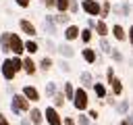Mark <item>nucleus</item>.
Returning a JSON list of instances; mask_svg holds the SVG:
<instances>
[{"instance_id":"obj_36","label":"nucleus","mask_w":133,"mask_h":125,"mask_svg":"<svg viewBox=\"0 0 133 125\" xmlns=\"http://www.w3.org/2000/svg\"><path fill=\"white\" fill-rule=\"evenodd\" d=\"M46 50H48V56L56 52V42H54L52 38H46Z\"/></svg>"},{"instance_id":"obj_19","label":"nucleus","mask_w":133,"mask_h":125,"mask_svg":"<svg viewBox=\"0 0 133 125\" xmlns=\"http://www.w3.org/2000/svg\"><path fill=\"white\" fill-rule=\"evenodd\" d=\"M94 81H96V77H94V73H91V71H81V73H79V83H81L79 88L89 90Z\"/></svg>"},{"instance_id":"obj_6","label":"nucleus","mask_w":133,"mask_h":125,"mask_svg":"<svg viewBox=\"0 0 133 125\" xmlns=\"http://www.w3.org/2000/svg\"><path fill=\"white\" fill-rule=\"evenodd\" d=\"M8 50L12 52V56H25V52H23V38H21L19 33H12V31H10Z\"/></svg>"},{"instance_id":"obj_32","label":"nucleus","mask_w":133,"mask_h":125,"mask_svg":"<svg viewBox=\"0 0 133 125\" xmlns=\"http://www.w3.org/2000/svg\"><path fill=\"white\" fill-rule=\"evenodd\" d=\"M108 56L112 58V63H123V60H125V54H123L121 50H116V48H112Z\"/></svg>"},{"instance_id":"obj_49","label":"nucleus","mask_w":133,"mask_h":125,"mask_svg":"<svg viewBox=\"0 0 133 125\" xmlns=\"http://www.w3.org/2000/svg\"><path fill=\"white\" fill-rule=\"evenodd\" d=\"M110 2H112V0H110ZM114 2H118V0H114Z\"/></svg>"},{"instance_id":"obj_8","label":"nucleus","mask_w":133,"mask_h":125,"mask_svg":"<svg viewBox=\"0 0 133 125\" xmlns=\"http://www.w3.org/2000/svg\"><path fill=\"white\" fill-rule=\"evenodd\" d=\"M19 29H21V33H25L29 40H33L35 35H37V27H35V23H31V19H19Z\"/></svg>"},{"instance_id":"obj_30","label":"nucleus","mask_w":133,"mask_h":125,"mask_svg":"<svg viewBox=\"0 0 133 125\" xmlns=\"http://www.w3.org/2000/svg\"><path fill=\"white\" fill-rule=\"evenodd\" d=\"M8 38H10V31H2L0 33V52H4V54L10 52L8 50Z\"/></svg>"},{"instance_id":"obj_41","label":"nucleus","mask_w":133,"mask_h":125,"mask_svg":"<svg viewBox=\"0 0 133 125\" xmlns=\"http://www.w3.org/2000/svg\"><path fill=\"white\" fill-rule=\"evenodd\" d=\"M62 125H75V119H73V117H66V115H64V117H62Z\"/></svg>"},{"instance_id":"obj_17","label":"nucleus","mask_w":133,"mask_h":125,"mask_svg":"<svg viewBox=\"0 0 133 125\" xmlns=\"http://www.w3.org/2000/svg\"><path fill=\"white\" fill-rule=\"evenodd\" d=\"M110 35L116 40V42H127V29L121 25V23H114L110 27Z\"/></svg>"},{"instance_id":"obj_9","label":"nucleus","mask_w":133,"mask_h":125,"mask_svg":"<svg viewBox=\"0 0 133 125\" xmlns=\"http://www.w3.org/2000/svg\"><path fill=\"white\" fill-rule=\"evenodd\" d=\"M0 77H2V79H6V81H12V79L17 77L15 67H12V63H10V56H8V58H4V60L0 63Z\"/></svg>"},{"instance_id":"obj_24","label":"nucleus","mask_w":133,"mask_h":125,"mask_svg":"<svg viewBox=\"0 0 133 125\" xmlns=\"http://www.w3.org/2000/svg\"><path fill=\"white\" fill-rule=\"evenodd\" d=\"M62 96H64V100L66 102H71L73 100V94H75V85H73V81H64V85H62V92H60Z\"/></svg>"},{"instance_id":"obj_28","label":"nucleus","mask_w":133,"mask_h":125,"mask_svg":"<svg viewBox=\"0 0 133 125\" xmlns=\"http://www.w3.org/2000/svg\"><path fill=\"white\" fill-rule=\"evenodd\" d=\"M52 17H54V23H56V27H58V25H64V27H66V25L71 23V17H69V12H58V15H52Z\"/></svg>"},{"instance_id":"obj_12","label":"nucleus","mask_w":133,"mask_h":125,"mask_svg":"<svg viewBox=\"0 0 133 125\" xmlns=\"http://www.w3.org/2000/svg\"><path fill=\"white\" fill-rule=\"evenodd\" d=\"M79 31H81V27L79 25H75V23H69L66 27H64V42H75V40H79Z\"/></svg>"},{"instance_id":"obj_16","label":"nucleus","mask_w":133,"mask_h":125,"mask_svg":"<svg viewBox=\"0 0 133 125\" xmlns=\"http://www.w3.org/2000/svg\"><path fill=\"white\" fill-rule=\"evenodd\" d=\"M94 33H98V38H108L110 35V25L102 19H96V25H94Z\"/></svg>"},{"instance_id":"obj_15","label":"nucleus","mask_w":133,"mask_h":125,"mask_svg":"<svg viewBox=\"0 0 133 125\" xmlns=\"http://www.w3.org/2000/svg\"><path fill=\"white\" fill-rule=\"evenodd\" d=\"M27 119H29L31 125H44V113H42V108L31 106L29 113H27Z\"/></svg>"},{"instance_id":"obj_26","label":"nucleus","mask_w":133,"mask_h":125,"mask_svg":"<svg viewBox=\"0 0 133 125\" xmlns=\"http://www.w3.org/2000/svg\"><path fill=\"white\" fill-rule=\"evenodd\" d=\"M64 104H66V100H64V96H62L60 92H56V94L52 96V104H50V106H54L56 110H60V108H64Z\"/></svg>"},{"instance_id":"obj_35","label":"nucleus","mask_w":133,"mask_h":125,"mask_svg":"<svg viewBox=\"0 0 133 125\" xmlns=\"http://www.w3.org/2000/svg\"><path fill=\"white\" fill-rule=\"evenodd\" d=\"M75 125H91V121H89V117L85 113H79V117L75 119Z\"/></svg>"},{"instance_id":"obj_5","label":"nucleus","mask_w":133,"mask_h":125,"mask_svg":"<svg viewBox=\"0 0 133 125\" xmlns=\"http://www.w3.org/2000/svg\"><path fill=\"white\" fill-rule=\"evenodd\" d=\"M79 8L87 17H91V19H98L100 17V0H81Z\"/></svg>"},{"instance_id":"obj_14","label":"nucleus","mask_w":133,"mask_h":125,"mask_svg":"<svg viewBox=\"0 0 133 125\" xmlns=\"http://www.w3.org/2000/svg\"><path fill=\"white\" fill-rule=\"evenodd\" d=\"M21 60H23V73L29 75V77H33L37 73V63L31 56H21Z\"/></svg>"},{"instance_id":"obj_22","label":"nucleus","mask_w":133,"mask_h":125,"mask_svg":"<svg viewBox=\"0 0 133 125\" xmlns=\"http://www.w3.org/2000/svg\"><path fill=\"white\" fill-rule=\"evenodd\" d=\"M52 67H54V60H52V56H48V54L37 63V71H44V73L52 71Z\"/></svg>"},{"instance_id":"obj_27","label":"nucleus","mask_w":133,"mask_h":125,"mask_svg":"<svg viewBox=\"0 0 133 125\" xmlns=\"http://www.w3.org/2000/svg\"><path fill=\"white\" fill-rule=\"evenodd\" d=\"M129 104H131V102L125 98V100H121V102H116V104H114V110H116L121 117H125V115H129Z\"/></svg>"},{"instance_id":"obj_38","label":"nucleus","mask_w":133,"mask_h":125,"mask_svg":"<svg viewBox=\"0 0 133 125\" xmlns=\"http://www.w3.org/2000/svg\"><path fill=\"white\" fill-rule=\"evenodd\" d=\"M66 12H69V15H77V12H79V0H71Z\"/></svg>"},{"instance_id":"obj_13","label":"nucleus","mask_w":133,"mask_h":125,"mask_svg":"<svg viewBox=\"0 0 133 125\" xmlns=\"http://www.w3.org/2000/svg\"><path fill=\"white\" fill-rule=\"evenodd\" d=\"M81 58H83L87 65H96V60H98V50L91 48V46H83V48H81Z\"/></svg>"},{"instance_id":"obj_39","label":"nucleus","mask_w":133,"mask_h":125,"mask_svg":"<svg viewBox=\"0 0 133 125\" xmlns=\"http://www.w3.org/2000/svg\"><path fill=\"white\" fill-rule=\"evenodd\" d=\"M112 79H114V67H108V69H106V85H108Z\"/></svg>"},{"instance_id":"obj_23","label":"nucleus","mask_w":133,"mask_h":125,"mask_svg":"<svg viewBox=\"0 0 133 125\" xmlns=\"http://www.w3.org/2000/svg\"><path fill=\"white\" fill-rule=\"evenodd\" d=\"M110 8H112V2H110V0H104V2H100V17H98V19L106 21V19L110 17Z\"/></svg>"},{"instance_id":"obj_40","label":"nucleus","mask_w":133,"mask_h":125,"mask_svg":"<svg viewBox=\"0 0 133 125\" xmlns=\"http://www.w3.org/2000/svg\"><path fill=\"white\" fill-rule=\"evenodd\" d=\"M15 4H17L19 8H29V6H31V0H15Z\"/></svg>"},{"instance_id":"obj_34","label":"nucleus","mask_w":133,"mask_h":125,"mask_svg":"<svg viewBox=\"0 0 133 125\" xmlns=\"http://www.w3.org/2000/svg\"><path fill=\"white\" fill-rule=\"evenodd\" d=\"M69 2H71V0H56V2H54V8H56L58 12H66V10H69Z\"/></svg>"},{"instance_id":"obj_18","label":"nucleus","mask_w":133,"mask_h":125,"mask_svg":"<svg viewBox=\"0 0 133 125\" xmlns=\"http://www.w3.org/2000/svg\"><path fill=\"white\" fill-rule=\"evenodd\" d=\"M23 52H25V56H33V54H37V52H39V44H37V40H23Z\"/></svg>"},{"instance_id":"obj_47","label":"nucleus","mask_w":133,"mask_h":125,"mask_svg":"<svg viewBox=\"0 0 133 125\" xmlns=\"http://www.w3.org/2000/svg\"><path fill=\"white\" fill-rule=\"evenodd\" d=\"M19 125H31V123H29L27 117H21V123H19Z\"/></svg>"},{"instance_id":"obj_33","label":"nucleus","mask_w":133,"mask_h":125,"mask_svg":"<svg viewBox=\"0 0 133 125\" xmlns=\"http://www.w3.org/2000/svg\"><path fill=\"white\" fill-rule=\"evenodd\" d=\"M10 63H12L15 73H17V75H19V73H23V60H21V56H10Z\"/></svg>"},{"instance_id":"obj_42","label":"nucleus","mask_w":133,"mask_h":125,"mask_svg":"<svg viewBox=\"0 0 133 125\" xmlns=\"http://www.w3.org/2000/svg\"><path fill=\"white\" fill-rule=\"evenodd\" d=\"M39 2H42L48 10H50V8H54V2H56V0H39Z\"/></svg>"},{"instance_id":"obj_31","label":"nucleus","mask_w":133,"mask_h":125,"mask_svg":"<svg viewBox=\"0 0 133 125\" xmlns=\"http://www.w3.org/2000/svg\"><path fill=\"white\" fill-rule=\"evenodd\" d=\"M56 92H58V83H56V81H46V85H44V94H46L48 98H52Z\"/></svg>"},{"instance_id":"obj_29","label":"nucleus","mask_w":133,"mask_h":125,"mask_svg":"<svg viewBox=\"0 0 133 125\" xmlns=\"http://www.w3.org/2000/svg\"><path fill=\"white\" fill-rule=\"evenodd\" d=\"M98 50H100L102 54H110V50H112L110 40H108V38H100V42H98Z\"/></svg>"},{"instance_id":"obj_45","label":"nucleus","mask_w":133,"mask_h":125,"mask_svg":"<svg viewBox=\"0 0 133 125\" xmlns=\"http://www.w3.org/2000/svg\"><path fill=\"white\" fill-rule=\"evenodd\" d=\"M94 25H96V19H91V17H89V19H87V29H91V31H94Z\"/></svg>"},{"instance_id":"obj_48","label":"nucleus","mask_w":133,"mask_h":125,"mask_svg":"<svg viewBox=\"0 0 133 125\" xmlns=\"http://www.w3.org/2000/svg\"><path fill=\"white\" fill-rule=\"evenodd\" d=\"M91 125H98V123H91Z\"/></svg>"},{"instance_id":"obj_2","label":"nucleus","mask_w":133,"mask_h":125,"mask_svg":"<svg viewBox=\"0 0 133 125\" xmlns=\"http://www.w3.org/2000/svg\"><path fill=\"white\" fill-rule=\"evenodd\" d=\"M10 110H12V115H27L29 113V108H31V104L23 98V94H19V92H15L12 96H10Z\"/></svg>"},{"instance_id":"obj_4","label":"nucleus","mask_w":133,"mask_h":125,"mask_svg":"<svg viewBox=\"0 0 133 125\" xmlns=\"http://www.w3.org/2000/svg\"><path fill=\"white\" fill-rule=\"evenodd\" d=\"M44 125H62V115H60V110H56L54 106H46L44 110Z\"/></svg>"},{"instance_id":"obj_10","label":"nucleus","mask_w":133,"mask_h":125,"mask_svg":"<svg viewBox=\"0 0 133 125\" xmlns=\"http://www.w3.org/2000/svg\"><path fill=\"white\" fill-rule=\"evenodd\" d=\"M42 29H44L46 38H54V35H56L58 27H56V23H54V17H52V15H46V17L42 19Z\"/></svg>"},{"instance_id":"obj_43","label":"nucleus","mask_w":133,"mask_h":125,"mask_svg":"<svg viewBox=\"0 0 133 125\" xmlns=\"http://www.w3.org/2000/svg\"><path fill=\"white\" fill-rule=\"evenodd\" d=\"M0 125H12V123L8 121V117H6L4 113H0Z\"/></svg>"},{"instance_id":"obj_21","label":"nucleus","mask_w":133,"mask_h":125,"mask_svg":"<svg viewBox=\"0 0 133 125\" xmlns=\"http://www.w3.org/2000/svg\"><path fill=\"white\" fill-rule=\"evenodd\" d=\"M91 90H94V94H96L98 100H104V98L108 96V88H106V83H102V81H94V83H91Z\"/></svg>"},{"instance_id":"obj_11","label":"nucleus","mask_w":133,"mask_h":125,"mask_svg":"<svg viewBox=\"0 0 133 125\" xmlns=\"http://www.w3.org/2000/svg\"><path fill=\"white\" fill-rule=\"evenodd\" d=\"M56 52H58L60 58H64V60H71V58L77 54V50H75L69 42H60V44H56Z\"/></svg>"},{"instance_id":"obj_46","label":"nucleus","mask_w":133,"mask_h":125,"mask_svg":"<svg viewBox=\"0 0 133 125\" xmlns=\"http://www.w3.org/2000/svg\"><path fill=\"white\" fill-rule=\"evenodd\" d=\"M104 100H108V104H110V106H114V104H116V100H114V96H106Z\"/></svg>"},{"instance_id":"obj_37","label":"nucleus","mask_w":133,"mask_h":125,"mask_svg":"<svg viewBox=\"0 0 133 125\" xmlns=\"http://www.w3.org/2000/svg\"><path fill=\"white\" fill-rule=\"evenodd\" d=\"M58 67H60V71H62V73H71V69H73V67H71V63H69V60H64V58H60V60H58Z\"/></svg>"},{"instance_id":"obj_3","label":"nucleus","mask_w":133,"mask_h":125,"mask_svg":"<svg viewBox=\"0 0 133 125\" xmlns=\"http://www.w3.org/2000/svg\"><path fill=\"white\" fill-rule=\"evenodd\" d=\"M19 94H23V98H25L29 104H37V102L42 100V94H39V90H37L33 83H25Z\"/></svg>"},{"instance_id":"obj_20","label":"nucleus","mask_w":133,"mask_h":125,"mask_svg":"<svg viewBox=\"0 0 133 125\" xmlns=\"http://www.w3.org/2000/svg\"><path fill=\"white\" fill-rule=\"evenodd\" d=\"M108 88H110V96H123V92H125V85H123V81H121V77H116L114 75V79L108 83Z\"/></svg>"},{"instance_id":"obj_7","label":"nucleus","mask_w":133,"mask_h":125,"mask_svg":"<svg viewBox=\"0 0 133 125\" xmlns=\"http://www.w3.org/2000/svg\"><path fill=\"white\" fill-rule=\"evenodd\" d=\"M114 12V17H125V19H131V2L129 0H118L112 8H110V15Z\"/></svg>"},{"instance_id":"obj_44","label":"nucleus","mask_w":133,"mask_h":125,"mask_svg":"<svg viewBox=\"0 0 133 125\" xmlns=\"http://www.w3.org/2000/svg\"><path fill=\"white\" fill-rule=\"evenodd\" d=\"M118 125H131V115H125L123 119H121V123Z\"/></svg>"},{"instance_id":"obj_25","label":"nucleus","mask_w":133,"mask_h":125,"mask_svg":"<svg viewBox=\"0 0 133 125\" xmlns=\"http://www.w3.org/2000/svg\"><path fill=\"white\" fill-rule=\"evenodd\" d=\"M79 40H81V44L89 46V42L94 40V31H91V29H87V27H83V29L79 31Z\"/></svg>"},{"instance_id":"obj_1","label":"nucleus","mask_w":133,"mask_h":125,"mask_svg":"<svg viewBox=\"0 0 133 125\" xmlns=\"http://www.w3.org/2000/svg\"><path fill=\"white\" fill-rule=\"evenodd\" d=\"M71 104H73V108H75L77 113H85V110L89 108V94H87V90L75 88V94H73Z\"/></svg>"}]
</instances>
